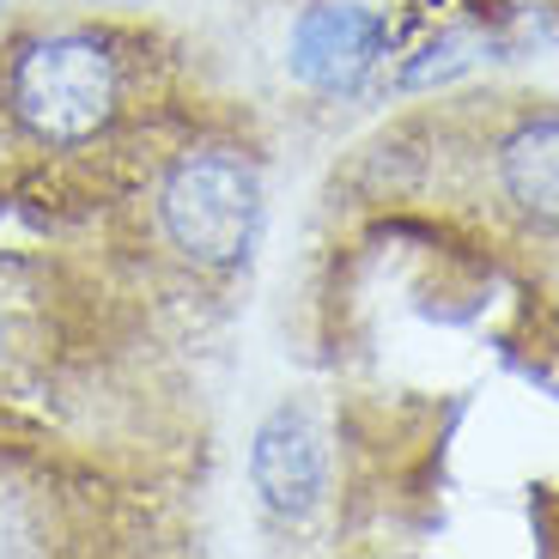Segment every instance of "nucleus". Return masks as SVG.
<instances>
[{
    "mask_svg": "<svg viewBox=\"0 0 559 559\" xmlns=\"http://www.w3.org/2000/svg\"><path fill=\"white\" fill-rule=\"evenodd\" d=\"M116 98H122L116 56L98 37H85V31L37 37L25 56L13 61V80H7L13 116L37 140H61V146L98 134L116 116Z\"/></svg>",
    "mask_w": 559,
    "mask_h": 559,
    "instance_id": "f257e3e1",
    "label": "nucleus"
},
{
    "mask_svg": "<svg viewBox=\"0 0 559 559\" xmlns=\"http://www.w3.org/2000/svg\"><path fill=\"white\" fill-rule=\"evenodd\" d=\"M165 231L189 262L201 267H231L255 243V219H262V182L243 158L231 153H189L165 177Z\"/></svg>",
    "mask_w": 559,
    "mask_h": 559,
    "instance_id": "f03ea898",
    "label": "nucleus"
},
{
    "mask_svg": "<svg viewBox=\"0 0 559 559\" xmlns=\"http://www.w3.org/2000/svg\"><path fill=\"white\" fill-rule=\"evenodd\" d=\"M378 49H383L378 13L335 0V7H310L293 25V56L286 61H293V73L305 85H317V92H347V85H359L365 73H371Z\"/></svg>",
    "mask_w": 559,
    "mask_h": 559,
    "instance_id": "7ed1b4c3",
    "label": "nucleus"
},
{
    "mask_svg": "<svg viewBox=\"0 0 559 559\" xmlns=\"http://www.w3.org/2000/svg\"><path fill=\"white\" fill-rule=\"evenodd\" d=\"M250 480L262 492V504L280 511V518H310L317 511L322 480H329V456H322V432L298 407H280L262 432H255Z\"/></svg>",
    "mask_w": 559,
    "mask_h": 559,
    "instance_id": "20e7f679",
    "label": "nucleus"
},
{
    "mask_svg": "<svg viewBox=\"0 0 559 559\" xmlns=\"http://www.w3.org/2000/svg\"><path fill=\"white\" fill-rule=\"evenodd\" d=\"M499 177H504V195L535 225H559V116L554 122H530L504 140Z\"/></svg>",
    "mask_w": 559,
    "mask_h": 559,
    "instance_id": "39448f33",
    "label": "nucleus"
}]
</instances>
